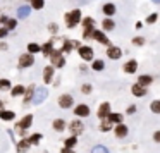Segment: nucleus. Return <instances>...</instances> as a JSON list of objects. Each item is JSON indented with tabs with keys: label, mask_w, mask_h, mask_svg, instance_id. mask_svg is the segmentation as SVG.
<instances>
[{
	"label": "nucleus",
	"mask_w": 160,
	"mask_h": 153,
	"mask_svg": "<svg viewBox=\"0 0 160 153\" xmlns=\"http://www.w3.org/2000/svg\"><path fill=\"white\" fill-rule=\"evenodd\" d=\"M102 11H103V14L107 16V17H112V16L115 14V11H117V9H115L114 4H105L103 7H102Z\"/></svg>",
	"instance_id": "obj_20"
},
{
	"label": "nucleus",
	"mask_w": 160,
	"mask_h": 153,
	"mask_svg": "<svg viewBox=\"0 0 160 153\" xmlns=\"http://www.w3.org/2000/svg\"><path fill=\"white\" fill-rule=\"evenodd\" d=\"M152 2H153V4H157V5L160 4V0H152Z\"/></svg>",
	"instance_id": "obj_50"
},
{
	"label": "nucleus",
	"mask_w": 160,
	"mask_h": 153,
	"mask_svg": "<svg viewBox=\"0 0 160 153\" xmlns=\"http://www.w3.org/2000/svg\"><path fill=\"white\" fill-rule=\"evenodd\" d=\"M152 83H153V77L150 76V74H139V76H138V83H136V84H139V86H143V88H148Z\"/></svg>",
	"instance_id": "obj_16"
},
{
	"label": "nucleus",
	"mask_w": 160,
	"mask_h": 153,
	"mask_svg": "<svg viewBox=\"0 0 160 153\" xmlns=\"http://www.w3.org/2000/svg\"><path fill=\"white\" fill-rule=\"evenodd\" d=\"M131 93L134 95L136 98H141V96H145V95H146V88L139 86V84H132V86H131Z\"/></svg>",
	"instance_id": "obj_18"
},
{
	"label": "nucleus",
	"mask_w": 160,
	"mask_h": 153,
	"mask_svg": "<svg viewBox=\"0 0 160 153\" xmlns=\"http://www.w3.org/2000/svg\"><path fill=\"white\" fill-rule=\"evenodd\" d=\"M157 19H158V14H157V12H152V14L146 17V24H155Z\"/></svg>",
	"instance_id": "obj_41"
},
{
	"label": "nucleus",
	"mask_w": 160,
	"mask_h": 153,
	"mask_svg": "<svg viewBox=\"0 0 160 153\" xmlns=\"http://www.w3.org/2000/svg\"><path fill=\"white\" fill-rule=\"evenodd\" d=\"M131 43L136 47H143L145 45V38H143V36H134V38L131 40Z\"/></svg>",
	"instance_id": "obj_39"
},
{
	"label": "nucleus",
	"mask_w": 160,
	"mask_h": 153,
	"mask_svg": "<svg viewBox=\"0 0 160 153\" xmlns=\"http://www.w3.org/2000/svg\"><path fill=\"white\" fill-rule=\"evenodd\" d=\"M134 112H136V105H129V107H128V110H126V114H128V115H131V114H134Z\"/></svg>",
	"instance_id": "obj_45"
},
{
	"label": "nucleus",
	"mask_w": 160,
	"mask_h": 153,
	"mask_svg": "<svg viewBox=\"0 0 160 153\" xmlns=\"http://www.w3.org/2000/svg\"><path fill=\"white\" fill-rule=\"evenodd\" d=\"M11 90V81L9 79H0V91H7Z\"/></svg>",
	"instance_id": "obj_38"
},
{
	"label": "nucleus",
	"mask_w": 160,
	"mask_h": 153,
	"mask_svg": "<svg viewBox=\"0 0 160 153\" xmlns=\"http://www.w3.org/2000/svg\"><path fill=\"white\" fill-rule=\"evenodd\" d=\"M107 121L110 122L112 126H117V124H122V121H124V115L119 114V112H110V114L107 115Z\"/></svg>",
	"instance_id": "obj_14"
},
{
	"label": "nucleus",
	"mask_w": 160,
	"mask_h": 153,
	"mask_svg": "<svg viewBox=\"0 0 160 153\" xmlns=\"http://www.w3.org/2000/svg\"><path fill=\"white\" fill-rule=\"evenodd\" d=\"M108 114H110V103H108V101H103V103L98 107L97 115H98V119H100V121H103V119H107Z\"/></svg>",
	"instance_id": "obj_10"
},
{
	"label": "nucleus",
	"mask_w": 160,
	"mask_h": 153,
	"mask_svg": "<svg viewBox=\"0 0 160 153\" xmlns=\"http://www.w3.org/2000/svg\"><path fill=\"white\" fill-rule=\"evenodd\" d=\"M35 88L36 86H28L24 90V103H29V101H33V95H35Z\"/></svg>",
	"instance_id": "obj_19"
},
{
	"label": "nucleus",
	"mask_w": 160,
	"mask_h": 153,
	"mask_svg": "<svg viewBox=\"0 0 160 153\" xmlns=\"http://www.w3.org/2000/svg\"><path fill=\"white\" fill-rule=\"evenodd\" d=\"M81 22H83L84 28H93V26H95V19H91V17H84V19H81Z\"/></svg>",
	"instance_id": "obj_40"
},
{
	"label": "nucleus",
	"mask_w": 160,
	"mask_h": 153,
	"mask_svg": "<svg viewBox=\"0 0 160 153\" xmlns=\"http://www.w3.org/2000/svg\"><path fill=\"white\" fill-rule=\"evenodd\" d=\"M24 90H26L24 86L18 84V86H14V88L11 90V95H12V96H19V95H22V93H24Z\"/></svg>",
	"instance_id": "obj_34"
},
{
	"label": "nucleus",
	"mask_w": 160,
	"mask_h": 153,
	"mask_svg": "<svg viewBox=\"0 0 160 153\" xmlns=\"http://www.w3.org/2000/svg\"><path fill=\"white\" fill-rule=\"evenodd\" d=\"M72 47H79V43H78V42H69V40H66V42H64L62 52H71V50H72Z\"/></svg>",
	"instance_id": "obj_32"
},
{
	"label": "nucleus",
	"mask_w": 160,
	"mask_h": 153,
	"mask_svg": "<svg viewBox=\"0 0 160 153\" xmlns=\"http://www.w3.org/2000/svg\"><path fill=\"white\" fill-rule=\"evenodd\" d=\"M76 145H78V136H69V138L64 141V148H69V150H74Z\"/></svg>",
	"instance_id": "obj_24"
},
{
	"label": "nucleus",
	"mask_w": 160,
	"mask_h": 153,
	"mask_svg": "<svg viewBox=\"0 0 160 153\" xmlns=\"http://www.w3.org/2000/svg\"><path fill=\"white\" fill-rule=\"evenodd\" d=\"M150 110L155 115H160V100H153L152 103H150Z\"/></svg>",
	"instance_id": "obj_30"
},
{
	"label": "nucleus",
	"mask_w": 160,
	"mask_h": 153,
	"mask_svg": "<svg viewBox=\"0 0 160 153\" xmlns=\"http://www.w3.org/2000/svg\"><path fill=\"white\" fill-rule=\"evenodd\" d=\"M60 153H74V150H69V148H62Z\"/></svg>",
	"instance_id": "obj_48"
},
{
	"label": "nucleus",
	"mask_w": 160,
	"mask_h": 153,
	"mask_svg": "<svg viewBox=\"0 0 160 153\" xmlns=\"http://www.w3.org/2000/svg\"><path fill=\"white\" fill-rule=\"evenodd\" d=\"M50 59H52V67H64L66 66V60H64L60 50H53L52 55H50Z\"/></svg>",
	"instance_id": "obj_3"
},
{
	"label": "nucleus",
	"mask_w": 160,
	"mask_h": 153,
	"mask_svg": "<svg viewBox=\"0 0 160 153\" xmlns=\"http://www.w3.org/2000/svg\"><path fill=\"white\" fill-rule=\"evenodd\" d=\"M29 12H31V7H29V5H22V7H19V9H18V16H19V19L28 17Z\"/></svg>",
	"instance_id": "obj_25"
},
{
	"label": "nucleus",
	"mask_w": 160,
	"mask_h": 153,
	"mask_svg": "<svg viewBox=\"0 0 160 153\" xmlns=\"http://www.w3.org/2000/svg\"><path fill=\"white\" fill-rule=\"evenodd\" d=\"M43 5H45V0H31V5H29V7L40 11V9H43Z\"/></svg>",
	"instance_id": "obj_37"
},
{
	"label": "nucleus",
	"mask_w": 160,
	"mask_h": 153,
	"mask_svg": "<svg viewBox=\"0 0 160 153\" xmlns=\"http://www.w3.org/2000/svg\"><path fill=\"white\" fill-rule=\"evenodd\" d=\"M42 52V47L38 45V43H29L28 45V53H31V55H35V53Z\"/></svg>",
	"instance_id": "obj_31"
},
{
	"label": "nucleus",
	"mask_w": 160,
	"mask_h": 153,
	"mask_svg": "<svg viewBox=\"0 0 160 153\" xmlns=\"http://www.w3.org/2000/svg\"><path fill=\"white\" fill-rule=\"evenodd\" d=\"M14 117H16V114L12 110H2L0 112V119H2V121H14Z\"/></svg>",
	"instance_id": "obj_27"
},
{
	"label": "nucleus",
	"mask_w": 160,
	"mask_h": 153,
	"mask_svg": "<svg viewBox=\"0 0 160 153\" xmlns=\"http://www.w3.org/2000/svg\"><path fill=\"white\" fill-rule=\"evenodd\" d=\"M33 62H35V57H33L31 53H24V55L19 57V67H21V69H24V67H31Z\"/></svg>",
	"instance_id": "obj_7"
},
{
	"label": "nucleus",
	"mask_w": 160,
	"mask_h": 153,
	"mask_svg": "<svg viewBox=\"0 0 160 153\" xmlns=\"http://www.w3.org/2000/svg\"><path fill=\"white\" fill-rule=\"evenodd\" d=\"M91 153H110V151H108L107 146H103V145H97V146H93V148H91Z\"/></svg>",
	"instance_id": "obj_35"
},
{
	"label": "nucleus",
	"mask_w": 160,
	"mask_h": 153,
	"mask_svg": "<svg viewBox=\"0 0 160 153\" xmlns=\"http://www.w3.org/2000/svg\"><path fill=\"white\" fill-rule=\"evenodd\" d=\"M74 103V98L71 95H60L59 96V107L60 108H71Z\"/></svg>",
	"instance_id": "obj_9"
},
{
	"label": "nucleus",
	"mask_w": 160,
	"mask_h": 153,
	"mask_svg": "<svg viewBox=\"0 0 160 153\" xmlns=\"http://www.w3.org/2000/svg\"><path fill=\"white\" fill-rule=\"evenodd\" d=\"M31 124H33V115L28 114V115H24V117H22L18 124H16L14 129H16V132H18L19 136H22V138H24L26 132H28V129L31 127Z\"/></svg>",
	"instance_id": "obj_1"
},
{
	"label": "nucleus",
	"mask_w": 160,
	"mask_h": 153,
	"mask_svg": "<svg viewBox=\"0 0 160 153\" xmlns=\"http://www.w3.org/2000/svg\"><path fill=\"white\" fill-rule=\"evenodd\" d=\"M26 139H28L29 145H40V141L43 139V136L40 134V132H35V134H31L29 138H26Z\"/></svg>",
	"instance_id": "obj_26"
},
{
	"label": "nucleus",
	"mask_w": 160,
	"mask_h": 153,
	"mask_svg": "<svg viewBox=\"0 0 160 153\" xmlns=\"http://www.w3.org/2000/svg\"><path fill=\"white\" fill-rule=\"evenodd\" d=\"M153 141H155L157 145H160V129H158V131L153 132Z\"/></svg>",
	"instance_id": "obj_44"
},
{
	"label": "nucleus",
	"mask_w": 160,
	"mask_h": 153,
	"mask_svg": "<svg viewBox=\"0 0 160 153\" xmlns=\"http://www.w3.org/2000/svg\"><path fill=\"white\" fill-rule=\"evenodd\" d=\"M93 40H97L98 43H103V45H107V47L112 45L110 40L107 38V35H105L103 31H100V29H95V31H93Z\"/></svg>",
	"instance_id": "obj_8"
},
{
	"label": "nucleus",
	"mask_w": 160,
	"mask_h": 153,
	"mask_svg": "<svg viewBox=\"0 0 160 153\" xmlns=\"http://www.w3.org/2000/svg\"><path fill=\"white\" fill-rule=\"evenodd\" d=\"M5 24H7V31H9V29H14L16 28L18 21H16V19H7V22H5Z\"/></svg>",
	"instance_id": "obj_42"
},
{
	"label": "nucleus",
	"mask_w": 160,
	"mask_h": 153,
	"mask_svg": "<svg viewBox=\"0 0 160 153\" xmlns=\"http://www.w3.org/2000/svg\"><path fill=\"white\" fill-rule=\"evenodd\" d=\"M42 52H43V55H52V52H53V45H52V42H48V43H45V45H42Z\"/></svg>",
	"instance_id": "obj_29"
},
{
	"label": "nucleus",
	"mask_w": 160,
	"mask_h": 153,
	"mask_svg": "<svg viewBox=\"0 0 160 153\" xmlns=\"http://www.w3.org/2000/svg\"><path fill=\"white\" fill-rule=\"evenodd\" d=\"M52 77H53V67L52 66L45 67V69H43V81H45V83H50Z\"/></svg>",
	"instance_id": "obj_23"
},
{
	"label": "nucleus",
	"mask_w": 160,
	"mask_h": 153,
	"mask_svg": "<svg viewBox=\"0 0 160 153\" xmlns=\"http://www.w3.org/2000/svg\"><path fill=\"white\" fill-rule=\"evenodd\" d=\"M114 134H115V138H119V139H122V138H126V136L129 134V127L122 122V124H117L114 127Z\"/></svg>",
	"instance_id": "obj_6"
},
{
	"label": "nucleus",
	"mask_w": 160,
	"mask_h": 153,
	"mask_svg": "<svg viewBox=\"0 0 160 153\" xmlns=\"http://www.w3.org/2000/svg\"><path fill=\"white\" fill-rule=\"evenodd\" d=\"M79 22H81V11H79V9H74L72 12L66 14V24H67V28H74V26L79 24Z\"/></svg>",
	"instance_id": "obj_2"
},
{
	"label": "nucleus",
	"mask_w": 160,
	"mask_h": 153,
	"mask_svg": "<svg viewBox=\"0 0 160 153\" xmlns=\"http://www.w3.org/2000/svg\"><path fill=\"white\" fill-rule=\"evenodd\" d=\"M9 35V31H7V28H0V38H5V36Z\"/></svg>",
	"instance_id": "obj_46"
},
{
	"label": "nucleus",
	"mask_w": 160,
	"mask_h": 153,
	"mask_svg": "<svg viewBox=\"0 0 160 153\" xmlns=\"http://www.w3.org/2000/svg\"><path fill=\"white\" fill-rule=\"evenodd\" d=\"M98 129H100L102 132H108V131H112L114 127H112V124L107 121V119H103V121H100V127Z\"/></svg>",
	"instance_id": "obj_28"
},
{
	"label": "nucleus",
	"mask_w": 160,
	"mask_h": 153,
	"mask_svg": "<svg viewBox=\"0 0 160 153\" xmlns=\"http://www.w3.org/2000/svg\"><path fill=\"white\" fill-rule=\"evenodd\" d=\"M79 57L83 60H93V48L91 47H79Z\"/></svg>",
	"instance_id": "obj_13"
},
{
	"label": "nucleus",
	"mask_w": 160,
	"mask_h": 153,
	"mask_svg": "<svg viewBox=\"0 0 160 153\" xmlns=\"http://www.w3.org/2000/svg\"><path fill=\"white\" fill-rule=\"evenodd\" d=\"M2 110H4V101L0 100V112H2Z\"/></svg>",
	"instance_id": "obj_49"
},
{
	"label": "nucleus",
	"mask_w": 160,
	"mask_h": 153,
	"mask_svg": "<svg viewBox=\"0 0 160 153\" xmlns=\"http://www.w3.org/2000/svg\"><path fill=\"white\" fill-rule=\"evenodd\" d=\"M107 57H108V59H112V60H117V59H121V57H122V50L119 48V47L110 45L107 48Z\"/></svg>",
	"instance_id": "obj_11"
},
{
	"label": "nucleus",
	"mask_w": 160,
	"mask_h": 153,
	"mask_svg": "<svg viewBox=\"0 0 160 153\" xmlns=\"http://www.w3.org/2000/svg\"><path fill=\"white\" fill-rule=\"evenodd\" d=\"M52 127H53V131L62 132V131H66L67 124H66V121H64V119H55V121L52 122Z\"/></svg>",
	"instance_id": "obj_17"
},
{
	"label": "nucleus",
	"mask_w": 160,
	"mask_h": 153,
	"mask_svg": "<svg viewBox=\"0 0 160 153\" xmlns=\"http://www.w3.org/2000/svg\"><path fill=\"white\" fill-rule=\"evenodd\" d=\"M91 69H93V71H103L105 69V62H103V60H93Z\"/></svg>",
	"instance_id": "obj_33"
},
{
	"label": "nucleus",
	"mask_w": 160,
	"mask_h": 153,
	"mask_svg": "<svg viewBox=\"0 0 160 153\" xmlns=\"http://www.w3.org/2000/svg\"><path fill=\"white\" fill-rule=\"evenodd\" d=\"M81 91H83L84 95H90L91 93V84H83V86H81Z\"/></svg>",
	"instance_id": "obj_43"
},
{
	"label": "nucleus",
	"mask_w": 160,
	"mask_h": 153,
	"mask_svg": "<svg viewBox=\"0 0 160 153\" xmlns=\"http://www.w3.org/2000/svg\"><path fill=\"white\" fill-rule=\"evenodd\" d=\"M93 31H95V28H84L83 40H93Z\"/></svg>",
	"instance_id": "obj_36"
},
{
	"label": "nucleus",
	"mask_w": 160,
	"mask_h": 153,
	"mask_svg": "<svg viewBox=\"0 0 160 153\" xmlns=\"http://www.w3.org/2000/svg\"><path fill=\"white\" fill-rule=\"evenodd\" d=\"M122 69H124L126 74H134L136 71H138V62H136L134 59H131V60H128V62L124 64V67H122Z\"/></svg>",
	"instance_id": "obj_15"
},
{
	"label": "nucleus",
	"mask_w": 160,
	"mask_h": 153,
	"mask_svg": "<svg viewBox=\"0 0 160 153\" xmlns=\"http://www.w3.org/2000/svg\"><path fill=\"white\" fill-rule=\"evenodd\" d=\"M69 131H71V136H79L81 132L84 131V124L79 119H76V121H72L69 124Z\"/></svg>",
	"instance_id": "obj_5"
},
{
	"label": "nucleus",
	"mask_w": 160,
	"mask_h": 153,
	"mask_svg": "<svg viewBox=\"0 0 160 153\" xmlns=\"http://www.w3.org/2000/svg\"><path fill=\"white\" fill-rule=\"evenodd\" d=\"M29 146H31V145L28 143V139H26V138H22L21 141L18 143V153H26V151L29 150Z\"/></svg>",
	"instance_id": "obj_21"
},
{
	"label": "nucleus",
	"mask_w": 160,
	"mask_h": 153,
	"mask_svg": "<svg viewBox=\"0 0 160 153\" xmlns=\"http://www.w3.org/2000/svg\"><path fill=\"white\" fill-rule=\"evenodd\" d=\"M48 29H50V31L53 33V35H55V33L59 31V28H57V24H50V26H48Z\"/></svg>",
	"instance_id": "obj_47"
},
{
	"label": "nucleus",
	"mask_w": 160,
	"mask_h": 153,
	"mask_svg": "<svg viewBox=\"0 0 160 153\" xmlns=\"http://www.w3.org/2000/svg\"><path fill=\"white\" fill-rule=\"evenodd\" d=\"M102 28H103V31H112V29L115 28V22H114V19H110V17L103 19V21H102Z\"/></svg>",
	"instance_id": "obj_22"
},
{
	"label": "nucleus",
	"mask_w": 160,
	"mask_h": 153,
	"mask_svg": "<svg viewBox=\"0 0 160 153\" xmlns=\"http://www.w3.org/2000/svg\"><path fill=\"white\" fill-rule=\"evenodd\" d=\"M48 96L47 88H35V95H33V103L40 105L42 101H45V98Z\"/></svg>",
	"instance_id": "obj_4"
},
{
	"label": "nucleus",
	"mask_w": 160,
	"mask_h": 153,
	"mask_svg": "<svg viewBox=\"0 0 160 153\" xmlns=\"http://www.w3.org/2000/svg\"><path fill=\"white\" fill-rule=\"evenodd\" d=\"M74 115H78V117H88L90 115V107L88 105H84V103H79V105H76V108H74Z\"/></svg>",
	"instance_id": "obj_12"
}]
</instances>
